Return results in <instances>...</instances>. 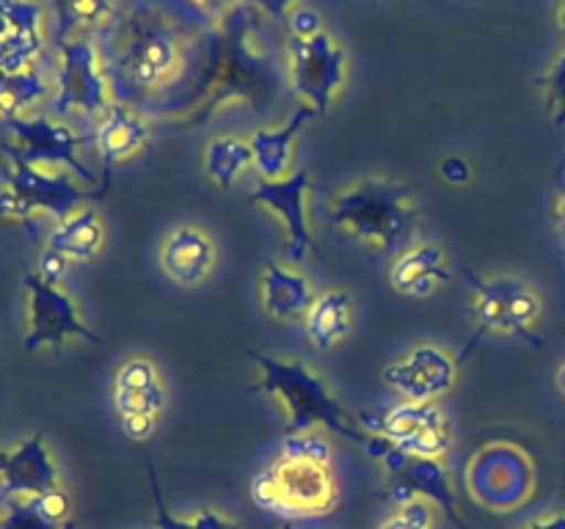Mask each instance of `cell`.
<instances>
[{
  "instance_id": "obj_25",
  "label": "cell",
  "mask_w": 565,
  "mask_h": 529,
  "mask_svg": "<svg viewBox=\"0 0 565 529\" xmlns=\"http://www.w3.org/2000/svg\"><path fill=\"white\" fill-rule=\"evenodd\" d=\"M353 328V298L342 290H326L318 292L315 303L309 306L307 317H303V331L307 339L312 342L318 350H329V347L340 345Z\"/></svg>"
},
{
  "instance_id": "obj_15",
  "label": "cell",
  "mask_w": 565,
  "mask_h": 529,
  "mask_svg": "<svg viewBox=\"0 0 565 529\" xmlns=\"http://www.w3.org/2000/svg\"><path fill=\"white\" fill-rule=\"evenodd\" d=\"M362 424L375 435H384L397 450L423 457H445L452 444V428L436 402H397L384 417H362Z\"/></svg>"
},
{
  "instance_id": "obj_28",
  "label": "cell",
  "mask_w": 565,
  "mask_h": 529,
  "mask_svg": "<svg viewBox=\"0 0 565 529\" xmlns=\"http://www.w3.org/2000/svg\"><path fill=\"white\" fill-rule=\"evenodd\" d=\"M44 91H47V86L33 66L25 72H14V75L0 72V116H3V121L20 119L22 110L31 108L39 97H44Z\"/></svg>"
},
{
  "instance_id": "obj_14",
  "label": "cell",
  "mask_w": 565,
  "mask_h": 529,
  "mask_svg": "<svg viewBox=\"0 0 565 529\" xmlns=\"http://www.w3.org/2000/svg\"><path fill=\"white\" fill-rule=\"evenodd\" d=\"M116 417L125 435L147 441L158 428V419L166 408V386L160 369L149 358L132 356L119 364L110 386Z\"/></svg>"
},
{
  "instance_id": "obj_9",
  "label": "cell",
  "mask_w": 565,
  "mask_h": 529,
  "mask_svg": "<svg viewBox=\"0 0 565 529\" xmlns=\"http://www.w3.org/2000/svg\"><path fill=\"white\" fill-rule=\"evenodd\" d=\"M58 94H55L53 114H81L83 119L97 121L116 99L103 50L92 39L72 36L58 39Z\"/></svg>"
},
{
  "instance_id": "obj_13",
  "label": "cell",
  "mask_w": 565,
  "mask_h": 529,
  "mask_svg": "<svg viewBox=\"0 0 565 529\" xmlns=\"http://www.w3.org/2000/svg\"><path fill=\"white\" fill-rule=\"evenodd\" d=\"M6 130L14 136V141H3L6 154H17V158L25 160L28 165H36V169H58V165H64V169L75 171L81 180H97L94 171L77 158V149L92 141V136H77L75 130L50 119V116L9 119Z\"/></svg>"
},
{
  "instance_id": "obj_12",
  "label": "cell",
  "mask_w": 565,
  "mask_h": 529,
  "mask_svg": "<svg viewBox=\"0 0 565 529\" xmlns=\"http://www.w3.org/2000/svg\"><path fill=\"white\" fill-rule=\"evenodd\" d=\"M22 287L28 295V334L22 347L28 353L39 347H61L70 339L99 342V336L81 320L77 303L58 290V284H50L39 276V270L22 273Z\"/></svg>"
},
{
  "instance_id": "obj_42",
  "label": "cell",
  "mask_w": 565,
  "mask_h": 529,
  "mask_svg": "<svg viewBox=\"0 0 565 529\" xmlns=\"http://www.w3.org/2000/svg\"><path fill=\"white\" fill-rule=\"evenodd\" d=\"M555 25L561 31V36L565 39V0H557L555 6Z\"/></svg>"
},
{
  "instance_id": "obj_7",
  "label": "cell",
  "mask_w": 565,
  "mask_h": 529,
  "mask_svg": "<svg viewBox=\"0 0 565 529\" xmlns=\"http://www.w3.org/2000/svg\"><path fill=\"white\" fill-rule=\"evenodd\" d=\"M9 160L11 171H6L3 187H0V218L28 220L33 213H50L55 220H64L86 207L88 198L99 196L75 185L66 171L47 174L36 165H28L17 154H9Z\"/></svg>"
},
{
  "instance_id": "obj_26",
  "label": "cell",
  "mask_w": 565,
  "mask_h": 529,
  "mask_svg": "<svg viewBox=\"0 0 565 529\" xmlns=\"http://www.w3.org/2000/svg\"><path fill=\"white\" fill-rule=\"evenodd\" d=\"M254 169V152L246 136H215L202 152V171L218 191H232L235 182Z\"/></svg>"
},
{
  "instance_id": "obj_29",
  "label": "cell",
  "mask_w": 565,
  "mask_h": 529,
  "mask_svg": "<svg viewBox=\"0 0 565 529\" xmlns=\"http://www.w3.org/2000/svg\"><path fill=\"white\" fill-rule=\"evenodd\" d=\"M149 490H152V501H154V527L158 529H241L232 518L221 516V512L210 510V507H202L196 516L191 518H180L171 516L169 507H166L163 494H160L158 477H154V468L149 463Z\"/></svg>"
},
{
  "instance_id": "obj_30",
  "label": "cell",
  "mask_w": 565,
  "mask_h": 529,
  "mask_svg": "<svg viewBox=\"0 0 565 529\" xmlns=\"http://www.w3.org/2000/svg\"><path fill=\"white\" fill-rule=\"evenodd\" d=\"M279 455L296 457V461L320 463V466H331V444L326 439L323 428L301 430V433H285L279 446Z\"/></svg>"
},
{
  "instance_id": "obj_27",
  "label": "cell",
  "mask_w": 565,
  "mask_h": 529,
  "mask_svg": "<svg viewBox=\"0 0 565 529\" xmlns=\"http://www.w3.org/2000/svg\"><path fill=\"white\" fill-rule=\"evenodd\" d=\"M58 14V39H72L75 33L99 31L114 22L116 0H53Z\"/></svg>"
},
{
  "instance_id": "obj_21",
  "label": "cell",
  "mask_w": 565,
  "mask_h": 529,
  "mask_svg": "<svg viewBox=\"0 0 565 529\" xmlns=\"http://www.w3.org/2000/svg\"><path fill=\"white\" fill-rule=\"evenodd\" d=\"M452 281L450 259L436 242H412L395 257L390 268V284L397 295L428 298Z\"/></svg>"
},
{
  "instance_id": "obj_40",
  "label": "cell",
  "mask_w": 565,
  "mask_h": 529,
  "mask_svg": "<svg viewBox=\"0 0 565 529\" xmlns=\"http://www.w3.org/2000/svg\"><path fill=\"white\" fill-rule=\"evenodd\" d=\"M522 529H565V512H552V516H541L535 521L524 523Z\"/></svg>"
},
{
  "instance_id": "obj_16",
  "label": "cell",
  "mask_w": 565,
  "mask_h": 529,
  "mask_svg": "<svg viewBox=\"0 0 565 529\" xmlns=\"http://www.w3.org/2000/svg\"><path fill=\"white\" fill-rule=\"evenodd\" d=\"M312 191V176L301 165L281 180H259L252 193L254 204L268 209L285 226L287 253H290L292 262L307 259V253H318V240H315V231L307 218V198Z\"/></svg>"
},
{
  "instance_id": "obj_6",
  "label": "cell",
  "mask_w": 565,
  "mask_h": 529,
  "mask_svg": "<svg viewBox=\"0 0 565 529\" xmlns=\"http://www.w3.org/2000/svg\"><path fill=\"white\" fill-rule=\"evenodd\" d=\"M348 53L331 31H320L309 39L287 36L285 75L287 88L298 105H307L315 116H326L348 83Z\"/></svg>"
},
{
  "instance_id": "obj_8",
  "label": "cell",
  "mask_w": 565,
  "mask_h": 529,
  "mask_svg": "<svg viewBox=\"0 0 565 529\" xmlns=\"http://www.w3.org/2000/svg\"><path fill=\"white\" fill-rule=\"evenodd\" d=\"M467 488L472 499L489 510H519L535 490L533 457L511 441H494L469 461Z\"/></svg>"
},
{
  "instance_id": "obj_37",
  "label": "cell",
  "mask_w": 565,
  "mask_h": 529,
  "mask_svg": "<svg viewBox=\"0 0 565 529\" xmlns=\"http://www.w3.org/2000/svg\"><path fill=\"white\" fill-rule=\"evenodd\" d=\"M307 3V0H246V6H252L263 20L270 22H285V17L290 14L292 6Z\"/></svg>"
},
{
  "instance_id": "obj_18",
  "label": "cell",
  "mask_w": 565,
  "mask_h": 529,
  "mask_svg": "<svg viewBox=\"0 0 565 529\" xmlns=\"http://www.w3.org/2000/svg\"><path fill=\"white\" fill-rule=\"evenodd\" d=\"M158 262L166 279L182 290H196L213 276L218 262V248L207 229L199 224H182L163 237L158 248Z\"/></svg>"
},
{
  "instance_id": "obj_22",
  "label": "cell",
  "mask_w": 565,
  "mask_h": 529,
  "mask_svg": "<svg viewBox=\"0 0 565 529\" xmlns=\"http://www.w3.org/2000/svg\"><path fill=\"white\" fill-rule=\"evenodd\" d=\"M312 281L298 268L268 259L259 273V303L263 312L276 323H296L307 317L309 306L315 303Z\"/></svg>"
},
{
  "instance_id": "obj_45",
  "label": "cell",
  "mask_w": 565,
  "mask_h": 529,
  "mask_svg": "<svg viewBox=\"0 0 565 529\" xmlns=\"http://www.w3.org/2000/svg\"><path fill=\"white\" fill-rule=\"evenodd\" d=\"M285 529H292V527H285Z\"/></svg>"
},
{
  "instance_id": "obj_5",
  "label": "cell",
  "mask_w": 565,
  "mask_h": 529,
  "mask_svg": "<svg viewBox=\"0 0 565 529\" xmlns=\"http://www.w3.org/2000/svg\"><path fill=\"white\" fill-rule=\"evenodd\" d=\"M252 499L259 510L287 518H318L334 510L340 488L331 466L276 455L252 479Z\"/></svg>"
},
{
  "instance_id": "obj_39",
  "label": "cell",
  "mask_w": 565,
  "mask_h": 529,
  "mask_svg": "<svg viewBox=\"0 0 565 529\" xmlns=\"http://www.w3.org/2000/svg\"><path fill=\"white\" fill-rule=\"evenodd\" d=\"M199 6H202L204 11H207L210 17H215V20H221L224 14H230V11L241 9L246 0H196Z\"/></svg>"
},
{
  "instance_id": "obj_35",
  "label": "cell",
  "mask_w": 565,
  "mask_h": 529,
  "mask_svg": "<svg viewBox=\"0 0 565 529\" xmlns=\"http://www.w3.org/2000/svg\"><path fill=\"white\" fill-rule=\"evenodd\" d=\"M436 171H439V180L450 187H467L475 176L472 160H469L467 154L458 152L445 154V158L439 160V169Z\"/></svg>"
},
{
  "instance_id": "obj_32",
  "label": "cell",
  "mask_w": 565,
  "mask_h": 529,
  "mask_svg": "<svg viewBox=\"0 0 565 529\" xmlns=\"http://www.w3.org/2000/svg\"><path fill=\"white\" fill-rule=\"evenodd\" d=\"M541 91H544L546 114L557 125H565V50L555 55V61L541 75Z\"/></svg>"
},
{
  "instance_id": "obj_24",
  "label": "cell",
  "mask_w": 565,
  "mask_h": 529,
  "mask_svg": "<svg viewBox=\"0 0 565 529\" xmlns=\"http://www.w3.org/2000/svg\"><path fill=\"white\" fill-rule=\"evenodd\" d=\"M47 248L61 253L66 262H92L105 248V226L97 209L81 207L70 218L58 220L50 231Z\"/></svg>"
},
{
  "instance_id": "obj_44",
  "label": "cell",
  "mask_w": 565,
  "mask_h": 529,
  "mask_svg": "<svg viewBox=\"0 0 565 529\" xmlns=\"http://www.w3.org/2000/svg\"><path fill=\"white\" fill-rule=\"evenodd\" d=\"M64 529H72V527H70V523H66V527H64Z\"/></svg>"
},
{
  "instance_id": "obj_38",
  "label": "cell",
  "mask_w": 565,
  "mask_h": 529,
  "mask_svg": "<svg viewBox=\"0 0 565 529\" xmlns=\"http://www.w3.org/2000/svg\"><path fill=\"white\" fill-rule=\"evenodd\" d=\"M66 264H70V262H66L61 253L44 248L42 257H39V276H42L44 281H50V284H58V281L64 279V273H66Z\"/></svg>"
},
{
  "instance_id": "obj_20",
  "label": "cell",
  "mask_w": 565,
  "mask_h": 529,
  "mask_svg": "<svg viewBox=\"0 0 565 529\" xmlns=\"http://www.w3.org/2000/svg\"><path fill=\"white\" fill-rule=\"evenodd\" d=\"M0 483H3L0 499L39 496L61 488L58 468H55L42 433H33L31 439H25L14 450L0 446Z\"/></svg>"
},
{
  "instance_id": "obj_41",
  "label": "cell",
  "mask_w": 565,
  "mask_h": 529,
  "mask_svg": "<svg viewBox=\"0 0 565 529\" xmlns=\"http://www.w3.org/2000/svg\"><path fill=\"white\" fill-rule=\"evenodd\" d=\"M552 215H555L557 229L565 235V187H561V193L555 196V204H552Z\"/></svg>"
},
{
  "instance_id": "obj_10",
  "label": "cell",
  "mask_w": 565,
  "mask_h": 529,
  "mask_svg": "<svg viewBox=\"0 0 565 529\" xmlns=\"http://www.w3.org/2000/svg\"><path fill=\"white\" fill-rule=\"evenodd\" d=\"M472 284V317L480 331L497 336H533L541 314H544V298L530 281L516 276H494L480 279L467 273Z\"/></svg>"
},
{
  "instance_id": "obj_2",
  "label": "cell",
  "mask_w": 565,
  "mask_h": 529,
  "mask_svg": "<svg viewBox=\"0 0 565 529\" xmlns=\"http://www.w3.org/2000/svg\"><path fill=\"white\" fill-rule=\"evenodd\" d=\"M263 17L243 3L210 28L202 61L193 83L182 97L166 105V125L193 130L221 114L226 105H246L252 114L274 110L287 86L285 66L276 64L254 39Z\"/></svg>"
},
{
  "instance_id": "obj_17",
  "label": "cell",
  "mask_w": 565,
  "mask_h": 529,
  "mask_svg": "<svg viewBox=\"0 0 565 529\" xmlns=\"http://www.w3.org/2000/svg\"><path fill=\"white\" fill-rule=\"evenodd\" d=\"M381 378L406 402H436L456 389L458 361L445 347L425 342L386 364Z\"/></svg>"
},
{
  "instance_id": "obj_11",
  "label": "cell",
  "mask_w": 565,
  "mask_h": 529,
  "mask_svg": "<svg viewBox=\"0 0 565 529\" xmlns=\"http://www.w3.org/2000/svg\"><path fill=\"white\" fill-rule=\"evenodd\" d=\"M367 455L384 466L386 485H390L386 499L395 501V507L423 496V499H430L436 507H441L452 521L461 523V516L456 510V490H452L445 457L412 455V452H403L395 444H390L384 435L375 439L373 450Z\"/></svg>"
},
{
  "instance_id": "obj_4",
  "label": "cell",
  "mask_w": 565,
  "mask_h": 529,
  "mask_svg": "<svg viewBox=\"0 0 565 529\" xmlns=\"http://www.w3.org/2000/svg\"><path fill=\"white\" fill-rule=\"evenodd\" d=\"M248 358L259 369V380L254 384V389L270 395L285 408L287 433L323 428L334 430V433L345 435V439H353L356 444L364 446V452L373 450L379 435L370 433L362 424V419L353 417L337 400V395L329 389L323 375L315 373L309 364L296 361V358H276L259 350H248Z\"/></svg>"
},
{
  "instance_id": "obj_3",
  "label": "cell",
  "mask_w": 565,
  "mask_h": 529,
  "mask_svg": "<svg viewBox=\"0 0 565 529\" xmlns=\"http://www.w3.org/2000/svg\"><path fill=\"white\" fill-rule=\"evenodd\" d=\"M326 218L356 246L384 253L412 246L419 226V204L403 182L384 174H362L329 198Z\"/></svg>"
},
{
  "instance_id": "obj_1",
  "label": "cell",
  "mask_w": 565,
  "mask_h": 529,
  "mask_svg": "<svg viewBox=\"0 0 565 529\" xmlns=\"http://www.w3.org/2000/svg\"><path fill=\"white\" fill-rule=\"evenodd\" d=\"M215 17L196 0H127L105 28V69L121 102L188 91ZM174 97V99H177ZM171 99V102H174ZM169 102V105H171Z\"/></svg>"
},
{
  "instance_id": "obj_33",
  "label": "cell",
  "mask_w": 565,
  "mask_h": 529,
  "mask_svg": "<svg viewBox=\"0 0 565 529\" xmlns=\"http://www.w3.org/2000/svg\"><path fill=\"white\" fill-rule=\"evenodd\" d=\"M436 527V505L430 499H417L406 501V505L397 507L379 529H434Z\"/></svg>"
},
{
  "instance_id": "obj_23",
  "label": "cell",
  "mask_w": 565,
  "mask_h": 529,
  "mask_svg": "<svg viewBox=\"0 0 565 529\" xmlns=\"http://www.w3.org/2000/svg\"><path fill=\"white\" fill-rule=\"evenodd\" d=\"M315 119V110L307 105H298L290 119L276 127H257L248 132V143L254 152V171L259 180H281L292 174V154H296V141L303 127Z\"/></svg>"
},
{
  "instance_id": "obj_36",
  "label": "cell",
  "mask_w": 565,
  "mask_h": 529,
  "mask_svg": "<svg viewBox=\"0 0 565 529\" xmlns=\"http://www.w3.org/2000/svg\"><path fill=\"white\" fill-rule=\"evenodd\" d=\"M31 501L36 505V510L42 512L47 521L58 523V527H66V518H70V496L64 494V488L47 490V494L31 496Z\"/></svg>"
},
{
  "instance_id": "obj_34",
  "label": "cell",
  "mask_w": 565,
  "mask_h": 529,
  "mask_svg": "<svg viewBox=\"0 0 565 529\" xmlns=\"http://www.w3.org/2000/svg\"><path fill=\"white\" fill-rule=\"evenodd\" d=\"M285 25H287V36H296V39H309L315 36V33L326 31L323 17H320V11H315L309 3L292 6L290 14L285 17Z\"/></svg>"
},
{
  "instance_id": "obj_43",
  "label": "cell",
  "mask_w": 565,
  "mask_h": 529,
  "mask_svg": "<svg viewBox=\"0 0 565 529\" xmlns=\"http://www.w3.org/2000/svg\"><path fill=\"white\" fill-rule=\"evenodd\" d=\"M557 389L565 395V361L561 364V369H557Z\"/></svg>"
},
{
  "instance_id": "obj_19",
  "label": "cell",
  "mask_w": 565,
  "mask_h": 529,
  "mask_svg": "<svg viewBox=\"0 0 565 529\" xmlns=\"http://www.w3.org/2000/svg\"><path fill=\"white\" fill-rule=\"evenodd\" d=\"M92 143L103 158V180L108 182L114 165H121L147 152L149 143H152V127L136 105L114 99L103 110V116L94 121Z\"/></svg>"
},
{
  "instance_id": "obj_31",
  "label": "cell",
  "mask_w": 565,
  "mask_h": 529,
  "mask_svg": "<svg viewBox=\"0 0 565 529\" xmlns=\"http://www.w3.org/2000/svg\"><path fill=\"white\" fill-rule=\"evenodd\" d=\"M0 529H64V527L47 521V518L36 510L31 496H25V499L9 496V499H0Z\"/></svg>"
}]
</instances>
